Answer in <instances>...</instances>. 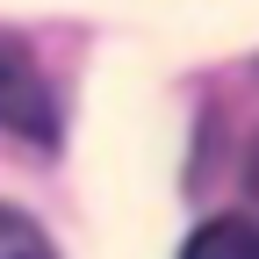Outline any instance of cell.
<instances>
[{"label":"cell","instance_id":"cell-1","mask_svg":"<svg viewBox=\"0 0 259 259\" xmlns=\"http://www.w3.org/2000/svg\"><path fill=\"white\" fill-rule=\"evenodd\" d=\"M0 130H15L29 144H58V94L44 65L8 36H0Z\"/></svg>","mask_w":259,"mask_h":259},{"label":"cell","instance_id":"cell-2","mask_svg":"<svg viewBox=\"0 0 259 259\" xmlns=\"http://www.w3.org/2000/svg\"><path fill=\"white\" fill-rule=\"evenodd\" d=\"M180 259H259V223H245V216H216V223H202V231L187 238Z\"/></svg>","mask_w":259,"mask_h":259},{"label":"cell","instance_id":"cell-3","mask_svg":"<svg viewBox=\"0 0 259 259\" xmlns=\"http://www.w3.org/2000/svg\"><path fill=\"white\" fill-rule=\"evenodd\" d=\"M0 259H58V252H51V238H44L22 209L0 202Z\"/></svg>","mask_w":259,"mask_h":259},{"label":"cell","instance_id":"cell-4","mask_svg":"<svg viewBox=\"0 0 259 259\" xmlns=\"http://www.w3.org/2000/svg\"><path fill=\"white\" fill-rule=\"evenodd\" d=\"M245 187H252V202H259V137H252V158H245Z\"/></svg>","mask_w":259,"mask_h":259}]
</instances>
